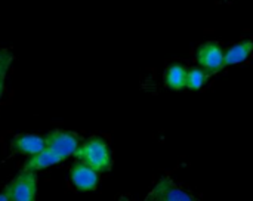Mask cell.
Returning a JSON list of instances; mask_svg holds the SVG:
<instances>
[{
	"mask_svg": "<svg viewBox=\"0 0 253 201\" xmlns=\"http://www.w3.org/2000/svg\"><path fill=\"white\" fill-rule=\"evenodd\" d=\"M46 147L61 154L65 160L77 151L79 145L82 144L80 136L76 132L65 130V129H53L44 135Z\"/></svg>",
	"mask_w": 253,
	"mask_h": 201,
	"instance_id": "3957f363",
	"label": "cell"
},
{
	"mask_svg": "<svg viewBox=\"0 0 253 201\" xmlns=\"http://www.w3.org/2000/svg\"><path fill=\"white\" fill-rule=\"evenodd\" d=\"M253 52V41L251 40H245L240 41L237 44H234L233 47L225 50L224 55V65H234V64H240L245 62L249 55Z\"/></svg>",
	"mask_w": 253,
	"mask_h": 201,
	"instance_id": "30bf717a",
	"label": "cell"
},
{
	"mask_svg": "<svg viewBox=\"0 0 253 201\" xmlns=\"http://www.w3.org/2000/svg\"><path fill=\"white\" fill-rule=\"evenodd\" d=\"M13 62V55L9 49L1 47L0 49V99L4 93V87H6V79H7V73L9 68L12 67Z\"/></svg>",
	"mask_w": 253,
	"mask_h": 201,
	"instance_id": "8fae6325",
	"label": "cell"
},
{
	"mask_svg": "<svg viewBox=\"0 0 253 201\" xmlns=\"http://www.w3.org/2000/svg\"><path fill=\"white\" fill-rule=\"evenodd\" d=\"M65 159L58 154L56 151L50 150V148H43L40 153L28 157L24 163V167L28 170H34V172H40V170H46L52 166H56L59 163H62Z\"/></svg>",
	"mask_w": 253,
	"mask_h": 201,
	"instance_id": "ba28073f",
	"label": "cell"
},
{
	"mask_svg": "<svg viewBox=\"0 0 253 201\" xmlns=\"http://www.w3.org/2000/svg\"><path fill=\"white\" fill-rule=\"evenodd\" d=\"M209 74L203 68H191L187 73V87L191 90H199L208 83Z\"/></svg>",
	"mask_w": 253,
	"mask_h": 201,
	"instance_id": "7c38bea8",
	"label": "cell"
},
{
	"mask_svg": "<svg viewBox=\"0 0 253 201\" xmlns=\"http://www.w3.org/2000/svg\"><path fill=\"white\" fill-rule=\"evenodd\" d=\"M70 181L77 191L89 193L96 190L99 184V173L87 164L77 161L70 169Z\"/></svg>",
	"mask_w": 253,
	"mask_h": 201,
	"instance_id": "5b68a950",
	"label": "cell"
},
{
	"mask_svg": "<svg viewBox=\"0 0 253 201\" xmlns=\"http://www.w3.org/2000/svg\"><path fill=\"white\" fill-rule=\"evenodd\" d=\"M187 73L188 70L181 64H172L165 71V84L172 90H181L187 87Z\"/></svg>",
	"mask_w": 253,
	"mask_h": 201,
	"instance_id": "9c48e42d",
	"label": "cell"
},
{
	"mask_svg": "<svg viewBox=\"0 0 253 201\" xmlns=\"http://www.w3.org/2000/svg\"><path fill=\"white\" fill-rule=\"evenodd\" d=\"M39 179L37 172L22 169L6 187L4 194L10 201H34L37 199Z\"/></svg>",
	"mask_w": 253,
	"mask_h": 201,
	"instance_id": "7a4b0ae2",
	"label": "cell"
},
{
	"mask_svg": "<svg viewBox=\"0 0 253 201\" xmlns=\"http://www.w3.org/2000/svg\"><path fill=\"white\" fill-rule=\"evenodd\" d=\"M0 200H7L6 194H0Z\"/></svg>",
	"mask_w": 253,
	"mask_h": 201,
	"instance_id": "4fadbf2b",
	"label": "cell"
},
{
	"mask_svg": "<svg viewBox=\"0 0 253 201\" xmlns=\"http://www.w3.org/2000/svg\"><path fill=\"white\" fill-rule=\"evenodd\" d=\"M74 157L77 161L87 164L98 173H105L113 166L111 150L108 142L101 136H92L83 141L74 153Z\"/></svg>",
	"mask_w": 253,
	"mask_h": 201,
	"instance_id": "6da1fadb",
	"label": "cell"
},
{
	"mask_svg": "<svg viewBox=\"0 0 253 201\" xmlns=\"http://www.w3.org/2000/svg\"><path fill=\"white\" fill-rule=\"evenodd\" d=\"M43 148H46L44 136L31 135V133L18 135L12 139V144H10V150L13 154L25 156V157L34 156V154L40 153Z\"/></svg>",
	"mask_w": 253,
	"mask_h": 201,
	"instance_id": "52a82bcc",
	"label": "cell"
},
{
	"mask_svg": "<svg viewBox=\"0 0 253 201\" xmlns=\"http://www.w3.org/2000/svg\"><path fill=\"white\" fill-rule=\"evenodd\" d=\"M148 201H193L194 196L188 194L176 184H173L169 178H163L153 191L147 196Z\"/></svg>",
	"mask_w": 253,
	"mask_h": 201,
	"instance_id": "8992f818",
	"label": "cell"
},
{
	"mask_svg": "<svg viewBox=\"0 0 253 201\" xmlns=\"http://www.w3.org/2000/svg\"><path fill=\"white\" fill-rule=\"evenodd\" d=\"M224 55L225 50L224 47L216 43V41H208L196 50V59L209 76L219 73L225 65H224Z\"/></svg>",
	"mask_w": 253,
	"mask_h": 201,
	"instance_id": "277c9868",
	"label": "cell"
}]
</instances>
